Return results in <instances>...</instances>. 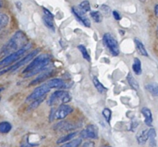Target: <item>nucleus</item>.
<instances>
[{"label":"nucleus","instance_id":"nucleus-1","mask_svg":"<svg viewBox=\"0 0 158 147\" xmlns=\"http://www.w3.org/2000/svg\"><path fill=\"white\" fill-rule=\"evenodd\" d=\"M51 58V55L48 54H42L36 56L23 71L24 78L31 77L43 71L44 72L46 70H50Z\"/></svg>","mask_w":158,"mask_h":147},{"label":"nucleus","instance_id":"nucleus-2","mask_svg":"<svg viewBox=\"0 0 158 147\" xmlns=\"http://www.w3.org/2000/svg\"><path fill=\"white\" fill-rule=\"evenodd\" d=\"M28 39L25 34L22 31H18L12 36V37L7 42L4 48L2 49L0 55L1 56H7L16 51L21 50L22 48L28 44Z\"/></svg>","mask_w":158,"mask_h":147},{"label":"nucleus","instance_id":"nucleus-3","mask_svg":"<svg viewBox=\"0 0 158 147\" xmlns=\"http://www.w3.org/2000/svg\"><path fill=\"white\" fill-rule=\"evenodd\" d=\"M31 48V43H28L27 45H25L21 50H19L16 51L14 53H12V54H10V55L4 57L2 60L0 61V68H5L7 66L14 64L17 62L21 60V58L23 57V55H25V53Z\"/></svg>","mask_w":158,"mask_h":147},{"label":"nucleus","instance_id":"nucleus-4","mask_svg":"<svg viewBox=\"0 0 158 147\" xmlns=\"http://www.w3.org/2000/svg\"><path fill=\"white\" fill-rule=\"evenodd\" d=\"M39 50H35L31 51V53H29L28 55H25V56H23V58L21 59V60H19V62H17L16 63H14L13 65H11L10 67H9L8 69H5V70H2V71H0V75H2V74H4L7 73V72H13L15 70H17V69H19V68H21L22 66L25 64H29L31 61L37 56V54L39 53Z\"/></svg>","mask_w":158,"mask_h":147},{"label":"nucleus","instance_id":"nucleus-5","mask_svg":"<svg viewBox=\"0 0 158 147\" xmlns=\"http://www.w3.org/2000/svg\"><path fill=\"white\" fill-rule=\"evenodd\" d=\"M72 99V97L70 94V93L64 91V90H57L55 91L49 99V105L54 106L56 104H66L70 102Z\"/></svg>","mask_w":158,"mask_h":147},{"label":"nucleus","instance_id":"nucleus-6","mask_svg":"<svg viewBox=\"0 0 158 147\" xmlns=\"http://www.w3.org/2000/svg\"><path fill=\"white\" fill-rule=\"evenodd\" d=\"M102 42L104 43V45L107 47V49L110 50L114 56H117L120 53V50H119V45L118 42L116 40V38L112 36L110 33H106L103 35L102 37Z\"/></svg>","mask_w":158,"mask_h":147},{"label":"nucleus","instance_id":"nucleus-7","mask_svg":"<svg viewBox=\"0 0 158 147\" xmlns=\"http://www.w3.org/2000/svg\"><path fill=\"white\" fill-rule=\"evenodd\" d=\"M51 90V88L49 87V85L46 82L44 83L43 85L35 88L34 91L30 95H28V97L26 98V102H32V101H36L39 98L45 96Z\"/></svg>","mask_w":158,"mask_h":147},{"label":"nucleus","instance_id":"nucleus-8","mask_svg":"<svg viewBox=\"0 0 158 147\" xmlns=\"http://www.w3.org/2000/svg\"><path fill=\"white\" fill-rule=\"evenodd\" d=\"M79 126L80 125L77 123L70 122V121H61L59 123L55 125L54 130L56 132L64 133V132H70L74 129L78 128Z\"/></svg>","mask_w":158,"mask_h":147},{"label":"nucleus","instance_id":"nucleus-9","mask_svg":"<svg viewBox=\"0 0 158 147\" xmlns=\"http://www.w3.org/2000/svg\"><path fill=\"white\" fill-rule=\"evenodd\" d=\"M47 84L51 89H58V90H63V89H67L71 87L72 84L67 83L62 79H51L50 81H47Z\"/></svg>","mask_w":158,"mask_h":147},{"label":"nucleus","instance_id":"nucleus-10","mask_svg":"<svg viewBox=\"0 0 158 147\" xmlns=\"http://www.w3.org/2000/svg\"><path fill=\"white\" fill-rule=\"evenodd\" d=\"M81 138H92L96 139L98 138V129L94 125H89L85 128L80 133Z\"/></svg>","mask_w":158,"mask_h":147},{"label":"nucleus","instance_id":"nucleus-11","mask_svg":"<svg viewBox=\"0 0 158 147\" xmlns=\"http://www.w3.org/2000/svg\"><path fill=\"white\" fill-rule=\"evenodd\" d=\"M72 107L66 104H62L58 106V108L56 109V113H55V119L56 120H64L69 114L72 113Z\"/></svg>","mask_w":158,"mask_h":147},{"label":"nucleus","instance_id":"nucleus-12","mask_svg":"<svg viewBox=\"0 0 158 147\" xmlns=\"http://www.w3.org/2000/svg\"><path fill=\"white\" fill-rule=\"evenodd\" d=\"M72 12L75 15V17L77 18V19L78 20L80 23L82 24H84L85 27H90V21L88 18V17L86 16L85 12H84L83 10L77 8V7H72Z\"/></svg>","mask_w":158,"mask_h":147},{"label":"nucleus","instance_id":"nucleus-13","mask_svg":"<svg viewBox=\"0 0 158 147\" xmlns=\"http://www.w3.org/2000/svg\"><path fill=\"white\" fill-rule=\"evenodd\" d=\"M52 75H53V70H51V69H50V70H46V71L43 72L41 74H39L37 78H35L34 80H32V81H31V83H30V85H31V86H33V85H37V84H39V83L44 82V81H46L47 79L50 78Z\"/></svg>","mask_w":158,"mask_h":147},{"label":"nucleus","instance_id":"nucleus-14","mask_svg":"<svg viewBox=\"0 0 158 147\" xmlns=\"http://www.w3.org/2000/svg\"><path fill=\"white\" fill-rule=\"evenodd\" d=\"M142 114L143 115L144 118H145V124L147 125L148 126H151L152 125V121H153V119H152V113L149 108L148 107H143L142 109Z\"/></svg>","mask_w":158,"mask_h":147},{"label":"nucleus","instance_id":"nucleus-15","mask_svg":"<svg viewBox=\"0 0 158 147\" xmlns=\"http://www.w3.org/2000/svg\"><path fill=\"white\" fill-rule=\"evenodd\" d=\"M145 88L149 93H150L153 96H158V84L156 82L148 83L145 85Z\"/></svg>","mask_w":158,"mask_h":147},{"label":"nucleus","instance_id":"nucleus-16","mask_svg":"<svg viewBox=\"0 0 158 147\" xmlns=\"http://www.w3.org/2000/svg\"><path fill=\"white\" fill-rule=\"evenodd\" d=\"M135 47H136V50L137 51L139 52L140 54L142 55H143V56H149V54H148V52L146 50V49H145V47H144L143 43L142 42L138 40L137 38H135Z\"/></svg>","mask_w":158,"mask_h":147},{"label":"nucleus","instance_id":"nucleus-17","mask_svg":"<svg viewBox=\"0 0 158 147\" xmlns=\"http://www.w3.org/2000/svg\"><path fill=\"white\" fill-rule=\"evenodd\" d=\"M149 139V130L146 129L141 132V133L138 134L137 136V142L139 145H144Z\"/></svg>","mask_w":158,"mask_h":147},{"label":"nucleus","instance_id":"nucleus-18","mask_svg":"<svg viewBox=\"0 0 158 147\" xmlns=\"http://www.w3.org/2000/svg\"><path fill=\"white\" fill-rule=\"evenodd\" d=\"M77 135H78V133H77V132L70 133L67 134V135H65L64 137H62V138H59V139L56 141V143H57V144H64L65 142H69L70 140L74 139L75 137H76Z\"/></svg>","mask_w":158,"mask_h":147},{"label":"nucleus","instance_id":"nucleus-19","mask_svg":"<svg viewBox=\"0 0 158 147\" xmlns=\"http://www.w3.org/2000/svg\"><path fill=\"white\" fill-rule=\"evenodd\" d=\"M43 22H44V23L45 24V26H46L48 29H50V30H52L53 32L55 31V24H54V22H53V18H52L44 15V17H43Z\"/></svg>","mask_w":158,"mask_h":147},{"label":"nucleus","instance_id":"nucleus-20","mask_svg":"<svg viewBox=\"0 0 158 147\" xmlns=\"http://www.w3.org/2000/svg\"><path fill=\"white\" fill-rule=\"evenodd\" d=\"M132 69L134 73L137 75H140L142 74V62L138 58H135L133 64H132Z\"/></svg>","mask_w":158,"mask_h":147},{"label":"nucleus","instance_id":"nucleus-21","mask_svg":"<svg viewBox=\"0 0 158 147\" xmlns=\"http://www.w3.org/2000/svg\"><path fill=\"white\" fill-rule=\"evenodd\" d=\"M89 15H90V18H92L94 22H96V23H101L102 22V14L101 11H98V10H90Z\"/></svg>","mask_w":158,"mask_h":147},{"label":"nucleus","instance_id":"nucleus-22","mask_svg":"<svg viewBox=\"0 0 158 147\" xmlns=\"http://www.w3.org/2000/svg\"><path fill=\"white\" fill-rule=\"evenodd\" d=\"M82 143V138H74L72 140H70L69 142L64 143V145H62L60 147H79Z\"/></svg>","mask_w":158,"mask_h":147},{"label":"nucleus","instance_id":"nucleus-23","mask_svg":"<svg viewBox=\"0 0 158 147\" xmlns=\"http://www.w3.org/2000/svg\"><path fill=\"white\" fill-rule=\"evenodd\" d=\"M12 126L9 122L7 121H3L0 122V133H8L11 130Z\"/></svg>","mask_w":158,"mask_h":147},{"label":"nucleus","instance_id":"nucleus-24","mask_svg":"<svg viewBox=\"0 0 158 147\" xmlns=\"http://www.w3.org/2000/svg\"><path fill=\"white\" fill-rule=\"evenodd\" d=\"M156 130L154 128H151L149 130V145L151 147L156 146Z\"/></svg>","mask_w":158,"mask_h":147},{"label":"nucleus","instance_id":"nucleus-25","mask_svg":"<svg viewBox=\"0 0 158 147\" xmlns=\"http://www.w3.org/2000/svg\"><path fill=\"white\" fill-rule=\"evenodd\" d=\"M10 22V18L5 13L0 12V30L4 29L8 25Z\"/></svg>","mask_w":158,"mask_h":147},{"label":"nucleus","instance_id":"nucleus-26","mask_svg":"<svg viewBox=\"0 0 158 147\" xmlns=\"http://www.w3.org/2000/svg\"><path fill=\"white\" fill-rule=\"evenodd\" d=\"M127 81H128V82H129V84L131 86L132 88H134L135 90H138V89H139V84L137 82V81L132 76L131 74H128V76H127Z\"/></svg>","mask_w":158,"mask_h":147},{"label":"nucleus","instance_id":"nucleus-27","mask_svg":"<svg viewBox=\"0 0 158 147\" xmlns=\"http://www.w3.org/2000/svg\"><path fill=\"white\" fill-rule=\"evenodd\" d=\"M93 83L95 87L99 93H104L105 91H107V88L99 81V80L97 77H93Z\"/></svg>","mask_w":158,"mask_h":147},{"label":"nucleus","instance_id":"nucleus-28","mask_svg":"<svg viewBox=\"0 0 158 147\" xmlns=\"http://www.w3.org/2000/svg\"><path fill=\"white\" fill-rule=\"evenodd\" d=\"M44 100H45V96L42 97V98H39V99H37L36 101H32V102L30 104V106H29V109H30V110H34V109H36L37 106H39Z\"/></svg>","mask_w":158,"mask_h":147},{"label":"nucleus","instance_id":"nucleus-29","mask_svg":"<svg viewBox=\"0 0 158 147\" xmlns=\"http://www.w3.org/2000/svg\"><path fill=\"white\" fill-rule=\"evenodd\" d=\"M79 9L81 10H83V11L85 12V13H86V12H88V11L90 12V5H89V1L85 0V1L81 2V3H80V5H79Z\"/></svg>","mask_w":158,"mask_h":147},{"label":"nucleus","instance_id":"nucleus-30","mask_svg":"<svg viewBox=\"0 0 158 147\" xmlns=\"http://www.w3.org/2000/svg\"><path fill=\"white\" fill-rule=\"evenodd\" d=\"M78 50L79 51L82 53V55H83V57H84V59L86 61H88V62H90V56H89V54L88 53V51L86 50V48L84 46V45H78Z\"/></svg>","mask_w":158,"mask_h":147},{"label":"nucleus","instance_id":"nucleus-31","mask_svg":"<svg viewBox=\"0 0 158 147\" xmlns=\"http://www.w3.org/2000/svg\"><path fill=\"white\" fill-rule=\"evenodd\" d=\"M102 115H103V117L105 118V120H107L108 123H110L112 115V113L111 111H110V109H109V108H104L103 111H102Z\"/></svg>","mask_w":158,"mask_h":147},{"label":"nucleus","instance_id":"nucleus-32","mask_svg":"<svg viewBox=\"0 0 158 147\" xmlns=\"http://www.w3.org/2000/svg\"><path fill=\"white\" fill-rule=\"evenodd\" d=\"M101 11H102V13L104 16H106V17H109L110 13H111V10L110 8L106 5H103L101 6Z\"/></svg>","mask_w":158,"mask_h":147},{"label":"nucleus","instance_id":"nucleus-33","mask_svg":"<svg viewBox=\"0 0 158 147\" xmlns=\"http://www.w3.org/2000/svg\"><path fill=\"white\" fill-rule=\"evenodd\" d=\"M55 113H56V109H55V108H52L51 111V113H50V118H49V119H50V120H50V122H51L52 120L55 119Z\"/></svg>","mask_w":158,"mask_h":147},{"label":"nucleus","instance_id":"nucleus-34","mask_svg":"<svg viewBox=\"0 0 158 147\" xmlns=\"http://www.w3.org/2000/svg\"><path fill=\"white\" fill-rule=\"evenodd\" d=\"M82 147H95V143L92 141H87L84 143Z\"/></svg>","mask_w":158,"mask_h":147},{"label":"nucleus","instance_id":"nucleus-35","mask_svg":"<svg viewBox=\"0 0 158 147\" xmlns=\"http://www.w3.org/2000/svg\"><path fill=\"white\" fill-rule=\"evenodd\" d=\"M43 10H44V15L45 16H48V17H51V18H54V16H53V14L51 13V11L49 10H47L46 8H43Z\"/></svg>","mask_w":158,"mask_h":147},{"label":"nucleus","instance_id":"nucleus-36","mask_svg":"<svg viewBox=\"0 0 158 147\" xmlns=\"http://www.w3.org/2000/svg\"><path fill=\"white\" fill-rule=\"evenodd\" d=\"M112 14H113L114 18L116 19V20H120V19H121V16H120V14L118 13L116 10H113V11H112Z\"/></svg>","mask_w":158,"mask_h":147},{"label":"nucleus","instance_id":"nucleus-37","mask_svg":"<svg viewBox=\"0 0 158 147\" xmlns=\"http://www.w3.org/2000/svg\"><path fill=\"white\" fill-rule=\"evenodd\" d=\"M155 14H156V16L158 18V5H156V7H155Z\"/></svg>","mask_w":158,"mask_h":147},{"label":"nucleus","instance_id":"nucleus-38","mask_svg":"<svg viewBox=\"0 0 158 147\" xmlns=\"http://www.w3.org/2000/svg\"><path fill=\"white\" fill-rule=\"evenodd\" d=\"M3 7V0H0V9Z\"/></svg>","mask_w":158,"mask_h":147},{"label":"nucleus","instance_id":"nucleus-39","mask_svg":"<svg viewBox=\"0 0 158 147\" xmlns=\"http://www.w3.org/2000/svg\"><path fill=\"white\" fill-rule=\"evenodd\" d=\"M140 1H141L142 3H144V2H146V0H140Z\"/></svg>","mask_w":158,"mask_h":147},{"label":"nucleus","instance_id":"nucleus-40","mask_svg":"<svg viewBox=\"0 0 158 147\" xmlns=\"http://www.w3.org/2000/svg\"><path fill=\"white\" fill-rule=\"evenodd\" d=\"M156 35H157V37H158V27H157V30H156Z\"/></svg>","mask_w":158,"mask_h":147},{"label":"nucleus","instance_id":"nucleus-41","mask_svg":"<svg viewBox=\"0 0 158 147\" xmlns=\"http://www.w3.org/2000/svg\"><path fill=\"white\" fill-rule=\"evenodd\" d=\"M103 147H110V145H104Z\"/></svg>","mask_w":158,"mask_h":147},{"label":"nucleus","instance_id":"nucleus-42","mask_svg":"<svg viewBox=\"0 0 158 147\" xmlns=\"http://www.w3.org/2000/svg\"><path fill=\"white\" fill-rule=\"evenodd\" d=\"M2 90H3V89H2V88H0V92H1V91H2Z\"/></svg>","mask_w":158,"mask_h":147}]
</instances>
